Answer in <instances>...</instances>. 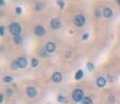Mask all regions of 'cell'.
Segmentation results:
<instances>
[{"label":"cell","mask_w":120,"mask_h":104,"mask_svg":"<svg viewBox=\"0 0 120 104\" xmlns=\"http://www.w3.org/2000/svg\"><path fill=\"white\" fill-rule=\"evenodd\" d=\"M52 80H53V82H55V83H60L61 82V80H62L61 73H55L53 75V77H52Z\"/></svg>","instance_id":"8"},{"label":"cell","mask_w":120,"mask_h":104,"mask_svg":"<svg viewBox=\"0 0 120 104\" xmlns=\"http://www.w3.org/2000/svg\"><path fill=\"white\" fill-rule=\"evenodd\" d=\"M22 38L20 36H15V37H14V42H15L16 44L22 43Z\"/></svg>","instance_id":"14"},{"label":"cell","mask_w":120,"mask_h":104,"mask_svg":"<svg viewBox=\"0 0 120 104\" xmlns=\"http://www.w3.org/2000/svg\"><path fill=\"white\" fill-rule=\"evenodd\" d=\"M88 37H89V35H88V34H85V35H83V37H82V39H83V40H86Z\"/></svg>","instance_id":"23"},{"label":"cell","mask_w":120,"mask_h":104,"mask_svg":"<svg viewBox=\"0 0 120 104\" xmlns=\"http://www.w3.org/2000/svg\"><path fill=\"white\" fill-rule=\"evenodd\" d=\"M112 14H113V12H112V10L110 9V8H105V9L103 10V15L105 16V17H111L112 16Z\"/></svg>","instance_id":"10"},{"label":"cell","mask_w":120,"mask_h":104,"mask_svg":"<svg viewBox=\"0 0 120 104\" xmlns=\"http://www.w3.org/2000/svg\"><path fill=\"white\" fill-rule=\"evenodd\" d=\"M26 94H28V96L29 97H31V98H34L36 95H37V90H36L35 88H28L26 89Z\"/></svg>","instance_id":"6"},{"label":"cell","mask_w":120,"mask_h":104,"mask_svg":"<svg viewBox=\"0 0 120 104\" xmlns=\"http://www.w3.org/2000/svg\"><path fill=\"white\" fill-rule=\"evenodd\" d=\"M65 99H64V97L63 96H61V95H60V96H58V101L59 102H63Z\"/></svg>","instance_id":"18"},{"label":"cell","mask_w":120,"mask_h":104,"mask_svg":"<svg viewBox=\"0 0 120 104\" xmlns=\"http://www.w3.org/2000/svg\"><path fill=\"white\" fill-rule=\"evenodd\" d=\"M35 34L37 35V36H43V35H45V29L43 28V27L41 26H38L35 28Z\"/></svg>","instance_id":"5"},{"label":"cell","mask_w":120,"mask_h":104,"mask_svg":"<svg viewBox=\"0 0 120 104\" xmlns=\"http://www.w3.org/2000/svg\"><path fill=\"white\" fill-rule=\"evenodd\" d=\"M16 13H17V14H20V13H22V8H20V7H17V8H16Z\"/></svg>","instance_id":"22"},{"label":"cell","mask_w":120,"mask_h":104,"mask_svg":"<svg viewBox=\"0 0 120 104\" xmlns=\"http://www.w3.org/2000/svg\"><path fill=\"white\" fill-rule=\"evenodd\" d=\"M51 27L55 30L59 29L60 27H61V22L57 19H52V22H51Z\"/></svg>","instance_id":"7"},{"label":"cell","mask_w":120,"mask_h":104,"mask_svg":"<svg viewBox=\"0 0 120 104\" xmlns=\"http://www.w3.org/2000/svg\"><path fill=\"white\" fill-rule=\"evenodd\" d=\"M0 34H1V36H3V35H4V28H3V27H1V28H0Z\"/></svg>","instance_id":"20"},{"label":"cell","mask_w":120,"mask_h":104,"mask_svg":"<svg viewBox=\"0 0 120 104\" xmlns=\"http://www.w3.org/2000/svg\"><path fill=\"white\" fill-rule=\"evenodd\" d=\"M82 104H93V101L90 97H85V98H82Z\"/></svg>","instance_id":"12"},{"label":"cell","mask_w":120,"mask_h":104,"mask_svg":"<svg viewBox=\"0 0 120 104\" xmlns=\"http://www.w3.org/2000/svg\"><path fill=\"white\" fill-rule=\"evenodd\" d=\"M88 67H89V69H90V70H93V69H94V65H93L92 62L88 63Z\"/></svg>","instance_id":"17"},{"label":"cell","mask_w":120,"mask_h":104,"mask_svg":"<svg viewBox=\"0 0 120 104\" xmlns=\"http://www.w3.org/2000/svg\"><path fill=\"white\" fill-rule=\"evenodd\" d=\"M82 98H83V92L80 90V89H76V90L73 91L72 99L75 101V102H79L80 100H82Z\"/></svg>","instance_id":"2"},{"label":"cell","mask_w":120,"mask_h":104,"mask_svg":"<svg viewBox=\"0 0 120 104\" xmlns=\"http://www.w3.org/2000/svg\"><path fill=\"white\" fill-rule=\"evenodd\" d=\"M11 81H12V78H11V77H5L4 78V82L5 83H10Z\"/></svg>","instance_id":"15"},{"label":"cell","mask_w":120,"mask_h":104,"mask_svg":"<svg viewBox=\"0 0 120 104\" xmlns=\"http://www.w3.org/2000/svg\"><path fill=\"white\" fill-rule=\"evenodd\" d=\"M82 76H83L82 70H79V72L75 73V77H74V78H75V80H77V81H79V80H80V79L82 78Z\"/></svg>","instance_id":"13"},{"label":"cell","mask_w":120,"mask_h":104,"mask_svg":"<svg viewBox=\"0 0 120 104\" xmlns=\"http://www.w3.org/2000/svg\"><path fill=\"white\" fill-rule=\"evenodd\" d=\"M19 66H17V62L16 61H14L13 63H12V68H14V69H15V68H17Z\"/></svg>","instance_id":"21"},{"label":"cell","mask_w":120,"mask_h":104,"mask_svg":"<svg viewBox=\"0 0 120 104\" xmlns=\"http://www.w3.org/2000/svg\"><path fill=\"white\" fill-rule=\"evenodd\" d=\"M85 17H83L82 15H76L75 19H74V23H75L76 26L79 27H82L83 26V23H85Z\"/></svg>","instance_id":"3"},{"label":"cell","mask_w":120,"mask_h":104,"mask_svg":"<svg viewBox=\"0 0 120 104\" xmlns=\"http://www.w3.org/2000/svg\"><path fill=\"white\" fill-rule=\"evenodd\" d=\"M32 64H33V66H34V67H36V66H37V65H38V60H37V59H33V60H32Z\"/></svg>","instance_id":"16"},{"label":"cell","mask_w":120,"mask_h":104,"mask_svg":"<svg viewBox=\"0 0 120 104\" xmlns=\"http://www.w3.org/2000/svg\"><path fill=\"white\" fill-rule=\"evenodd\" d=\"M58 5L60 6V8H63V7H64V2H62V1H58Z\"/></svg>","instance_id":"19"},{"label":"cell","mask_w":120,"mask_h":104,"mask_svg":"<svg viewBox=\"0 0 120 104\" xmlns=\"http://www.w3.org/2000/svg\"><path fill=\"white\" fill-rule=\"evenodd\" d=\"M2 100H3V95H0V102H2Z\"/></svg>","instance_id":"24"},{"label":"cell","mask_w":120,"mask_h":104,"mask_svg":"<svg viewBox=\"0 0 120 104\" xmlns=\"http://www.w3.org/2000/svg\"><path fill=\"white\" fill-rule=\"evenodd\" d=\"M17 62V66H19V68H25L26 66V64H28V62H26V59L23 58V57H20L16 60Z\"/></svg>","instance_id":"4"},{"label":"cell","mask_w":120,"mask_h":104,"mask_svg":"<svg viewBox=\"0 0 120 104\" xmlns=\"http://www.w3.org/2000/svg\"><path fill=\"white\" fill-rule=\"evenodd\" d=\"M55 48H56L55 44L52 43V42L48 43L47 46H46V50H47L48 52H54V51H55Z\"/></svg>","instance_id":"9"},{"label":"cell","mask_w":120,"mask_h":104,"mask_svg":"<svg viewBox=\"0 0 120 104\" xmlns=\"http://www.w3.org/2000/svg\"><path fill=\"white\" fill-rule=\"evenodd\" d=\"M9 31H10L11 34L14 35V36H19L20 31H22V28H20V26L19 25V23H12V25H10Z\"/></svg>","instance_id":"1"},{"label":"cell","mask_w":120,"mask_h":104,"mask_svg":"<svg viewBox=\"0 0 120 104\" xmlns=\"http://www.w3.org/2000/svg\"><path fill=\"white\" fill-rule=\"evenodd\" d=\"M97 85L99 86V87H104V86L106 85V80H105L104 78H98Z\"/></svg>","instance_id":"11"},{"label":"cell","mask_w":120,"mask_h":104,"mask_svg":"<svg viewBox=\"0 0 120 104\" xmlns=\"http://www.w3.org/2000/svg\"><path fill=\"white\" fill-rule=\"evenodd\" d=\"M118 3H119V4H120V0H119V1H118Z\"/></svg>","instance_id":"25"}]
</instances>
